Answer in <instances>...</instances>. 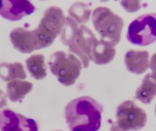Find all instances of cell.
<instances>
[{"label":"cell","mask_w":156,"mask_h":131,"mask_svg":"<svg viewBox=\"0 0 156 131\" xmlns=\"http://www.w3.org/2000/svg\"><path fill=\"white\" fill-rule=\"evenodd\" d=\"M104 106L89 96L73 99L66 106L65 118L71 131H98Z\"/></svg>","instance_id":"6da1fadb"},{"label":"cell","mask_w":156,"mask_h":131,"mask_svg":"<svg viewBox=\"0 0 156 131\" xmlns=\"http://www.w3.org/2000/svg\"><path fill=\"white\" fill-rule=\"evenodd\" d=\"M66 18L62 10L51 6L44 11L38 26L33 31L36 50L48 47L54 42L62 31Z\"/></svg>","instance_id":"7a4b0ae2"},{"label":"cell","mask_w":156,"mask_h":131,"mask_svg":"<svg viewBox=\"0 0 156 131\" xmlns=\"http://www.w3.org/2000/svg\"><path fill=\"white\" fill-rule=\"evenodd\" d=\"M92 21L95 30L102 40L115 46L119 42L124 20L107 7L99 6L94 9Z\"/></svg>","instance_id":"3957f363"},{"label":"cell","mask_w":156,"mask_h":131,"mask_svg":"<svg viewBox=\"0 0 156 131\" xmlns=\"http://www.w3.org/2000/svg\"><path fill=\"white\" fill-rule=\"evenodd\" d=\"M48 64L50 72L66 86L75 83L83 68L82 62L77 56L61 51H57L50 56Z\"/></svg>","instance_id":"277c9868"},{"label":"cell","mask_w":156,"mask_h":131,"mask_svg":"<svg viewBox=\"0 0 156 131\" xmlns=\"http://www.w3.org/2000/svg\"><path fill=\"white\" fill-rule=\"evenodd\" d=\"M117 121L111 123L110 131H138L145 126L147 115L145 111L131 100L119 105L116 109Z\"/></svg>","instance_id":"5b68a950"},{"label":"cell","mask_w":156,"mask_h":131,"mask_svg":"<svg viewBox=\"0 0 156 131\" xmlns=\"http://www.w3.org/2000/svg\"><path fill=\"white\" fill-rule=\"evenodd\" d=\"M127 40L132 44L147 46L156 41V13L142 15L129 25Z\"/></svg>","instance_id":"8992f818"},{"label":"cell","mask_w":156,"mask_h":131,"mask_svg":"<svg viewBox=\"0 0 156 131\" xmlns=\"http://www.w3.org/2000/svg\"><path fill=\"white\" fill-rule=\"evenodd\" d=\"M115 46L100 39L98 40L94 34L89 36L86 45V55L90 60L99 65L111 62L116 55Z\"/></svg>","instance_id":"52a82bcc"},{"label":"cell","mask_w":156,"mask_h":131,"mask_svg":"<svg viewBox=\"0 0 156 131\" xmlns=\"http://www.w3.org/2000/svg\"><path fill=\"white\" fill-rule=\"evenodd\" d=\"M1 131H38V124L34 119L27 118L11 109L0 111Z\"/></svg>","instance_id":"ba28073f"},{"label":"cell","mask_w":156,"mask_h":131,"mask_svg":"<svg viewBox=\"0 0 156 131\" xmlns=\"http://www.w3.org/2000/svg\"><path fill=\"white\" fill-rule=\"evenodd\" d=\"M35 7L27 0H0V15L10 21H18L31 14Z\"/></svg>","instance_id":"9c48e42d"},{"label":"cell","mask_w":156,"mask_h":131,"mask_svg":"<svg viewBox=\"0 0 156 131\" xmlns=\"http://www.w3.org/2000/svg\"><path fill=\"white\" fill-rule=\"evenodd\" d=\"M10 39L14 47L20 52L29 53L36 50L33 31L22 27H16L10 33Z\"/></svg>","instance_id":"30bf717a"},{"label":"cell","mask_w":156,"mask_h":131,"mask_svg":"<svg viewBox=\"0 0 156 131\" xmlns=\"http://www.w3.org/2000/svg\"><path fill=\"white\" fill-rule=\"evenodd\" d=\"M149 53L147 51L130 50L127 52L124 61L127 69L134 74L140 75L149 67Z\"/></svg>","instance_id":"8fae6325"},{"label":"cell","mask_w":156,"mask_h":131,"mask_svg":"<svg viewBox=\"0 0 156 131\" xmlns=\"http://www.w3.org/2000/svg\"><path fill=\"white\" fill-rule=\"evenodd\" d=\"M156 95V78L152 73H148L136 89L135 98L144 104H148Z\"/></svg>","instance_id":"7c38bea8"},{"label":"cell","mask_w":156,"mask_h":131,"mask_svg":"<svg viewBox=\"0 0 156 131\" xmlns=\"http://www.w3.org/2000/svg\"><path fill=\"white\" fill-rule=\"evenodd\" d=\"M33 84L29 82L16 79L9 82L6 86L7 96L12 102H21L31 91Z\"/></svg>","instance_id":"4fadbf2b"},{"label":"cell","mask_w":156,"mask_h":131,"mask_svg":"<svg viewBox=\"0 0 156 131\" xmlns=\"http://www.w3.org/2000/svg\"><path fill=\"white\" fill-rule=\"evenodd\" d=\"M27 78L23 65L19 62L0 63V78L5 82L16 79L24 80Z\"/></svg>","instance_id":"5bb4252c"},{"label":"cell","mask_w":156,"mask_h":131,"mask_svg":"<svg viewBox=\"0 0 156 131\" xmlns=\"http://www.w3.org/2000/svg\"><path fill=\"white\" fill-rule=\"evenodd\" d=\"M26 66L31 76L37 80L44 79L47 76V68L44 63V56L41 54L31 56L26 60Z\"/></svg>","instance_id":"9a60e30c"},{"label":"cell","mask_w":156,"mask_h":131,"mask_svg":"<svg viewBox=\"0 0 156 131\" xmlns=\"http://www.w3.org/2000/svg\"><path fill=\"white\" fill-rule=\"evenodd\" d=\"M68 14L78 24L86 23L89 21L92 10L88 4L83 2H76L68 9Z\"/></svg>","instance_id":"2e32d148"},{"label":"cell","mask_w":156,"mask_h":131,"mask_svg":"<svg viewBox=\"0 0 156 131\" xmlns=\"http://www.w3.org/2000/svg\"><path fill=\"white\" fill-rule=\"evenodd\" d=\"M79 24L71 18L67 16L61 32V41L63 45L69 46L76 43Z\"/></svg>","instance_id":"e0dca14e"},{"label":"cell","mask_w":156,"mask_h":131,"mask_svg":"<svg viewBox=\"0 0 156 131\" xmlns=\"http://www.w3.org/2000/svg\"><path fill=\"white\" fill-rule=\"evenodd\" d=\"M69 51L78 56L82 62L83 68H87L88 67L90 60L82 51H80L79 49L78 48L76 43L72 44V45L69 46Z\"/></svg>","instance_id":"ac0fdd59"},{"label":"cell","mask_w":156,"mask_h":131,"mask_svg":"<svg viewBox=\"0 0 156 131\" xmlns=\"http://www.w3.org/2000/svg\"><path fill=\"white\" fill-rule=\"evenodd\" d=\"M121 5L127 12H134L141 8V3L138 1H122Z\"/></svg>","instance_id":"d6986e66"},{"label":"cell","mask_w":156,"mask_h":131,"mask_svg":"<svg viewBox=\"0 0 156 131\" xmlns=\"http://www.w3.org/2000/svg\"><path fill=\"white\" fill-rule=\"evenodd\" d=\"M149 67L152 72L151 73L156 78V52L151 57Z\"/></svg>","instance_id":"ffe728a7"},{"label":"cell","mask_w":156,"mask_h":131,"mask_svg":"<svg viewBox=\"0 0 156 131\" xmlns=\"http://www.w3.org/2000/svg\"><path fill=\"white\" fill-rule=\"evenodd\" d=\"M7 95L0 89V109L7 106Z\"/></svg>","instance_id":"44dd1931"},{"label":"cell","mask_w":156,"mask_h":131,"mask_svg":"<svg viewBox=\"0 0 156 131\" xmlns=\"http://www.w3.org/2000/svg\"><path fill=\"white\" fill-rule=\"evenodd\" d=\"M155 111H156V110H155Z\"/></svg>","instance_id":"7402d4cb"},{"label":"cell","mask_w":156,"mask_h":131,"mask_svg":"<svg viewBox=\"0 0 156 131\" xmlns=\"http://www.w3.org/2000/svg\"></svg>","instance_id":"603a6c76"}]
</instances>
